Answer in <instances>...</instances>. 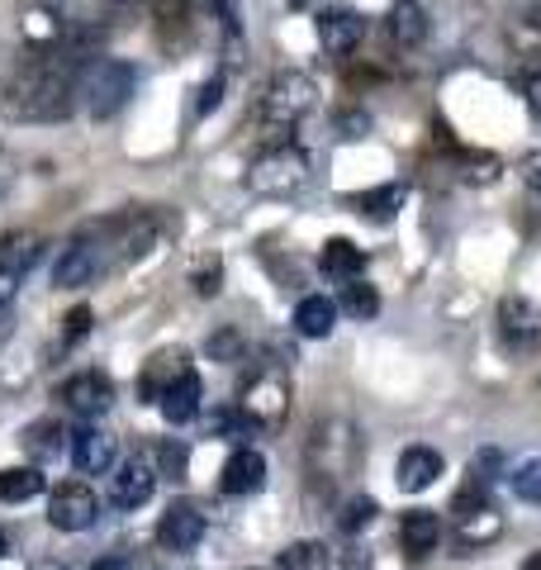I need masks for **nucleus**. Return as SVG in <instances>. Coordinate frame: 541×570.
<instances>
[{
    "label": "nucleus",
    "instance_id": "20",
    "mask_svg": "<svg viewBox=\"0 0 541 570\" xmlns=\"http://www.w3.org/2000/svg\"><path fill=\"white\" fill-rule=\"evenodd\" d=\"M437 542H442V519L432 509H409L400 519V547L409 551L413 561H423Z\"/></svg>",
    "mask_w": 541,
    "mask_h": 570
},
{
    "label": "nucleus",
    "instance_id": "28",
    "mask_svg": "<svg viewBox=\"0 0 541 570\" xmlns=\"http://www.w3.org/2000/svg\"><path fill=\"white\" fill-rule=\"evenodd\" d=\"M337 309H347L352 318L366 324V318L381 314V295H375V285H366V281H347V285H342V305Z\"/></svg>",
    "mask_w": 541,
    "mask_h": 570
},
{
    "label": "nucleus",
    "instance_id": "44",
    "mask_svg": "<svg viewBox=\"0 0 541 570\" xmlns=\"http://www.w3.org/2000/svg\"><path fill=\"white\" fill-rule=\"evenodd\" d=\"M6 547H10V542H6V532H0V557H6Z\"/></svg>",
    "mask_w": 541,
    "mask_h": 570
},
{
    "label": "nucleus",
    "instance_id": "1",
    "mask_svg": "<svg viewBox=\"0 0 541 570\" xmlns=\"http://www.w3.org/2000/svg\"><path fill=\"white\" fill-rule=\"evenodd\" d=\"M81 48L62 52H24L20 67L10 71L0 110L14 124H58L71 115V105L81 96V71H86Z\"/></svg>",
    "mask_w": 541,
    "mask_h": 570
},
{
    "label": "nucleus",
    "instance_id": "19",
    "mask_svg": "<svg viewBox=\"0 0 541 570\" xmlns=\"http://www.w3.org/2000/svg\"><path fill=\"white\" fill-rule=\"evenodd\" d=\"M318 272L328 281H337V285L361 281V272H366V253H361L352 238H328L323 253H318Z\"/></svg>",
    "mask_w": 541,
    "mask_h": 570
},
{
    "label": "nucleus",
    "instance_id": "4",
    "mask_svg": "<svg viewBox=\"0 0 541 570\" xmlns=\"http://www.w3.org/2000/svg\"><path fill=\"white\" fill-rule=\"evenodd\" d=\"M309 186V153L295 148V142H276V148H262L247 167V190L270 195V200H285V195H299Z\"/></svg>",
    "mask_w": 541,
    "mask_h": 570
},
{
    "label": "nucleus",
    "instance_id": "22",
    "mask_svg": "<svg viewBox=\"0 0 541 570\" xmlns=\"http://www.w3.org/2000/svg\"><path fill=\"white\" fill-rule=\"evenodd\" d=\"M200 395H205V390H200V376H195V366L186 371V376H180L171 390H167V395H161L157 400V409H161V419H167L171 428H180V423H190L195 414H200Z\"/></svg>",
    "mask_w": 541,
    "mask_h": 570
},
{
    "label": "nucleus",
    "instance_id": "42",
    "mask_svg": "<svg viewBox=\"0 0 541 570\" xmlns=\"http://www.w3.org/2000/svg\"><path fill=\"white\" fill-rule=\"evenodd\" d=\"M528 96H532V105H537V115H541V71H532V77H528Z\"/></svg>",
    "mask_w": 541,
    "mask_h": 570
},
{
    "label": "nucleus",
    "instance_id": "5",
    "mask_svg": "<svg viewBox=\"0 0 541 570\" xmlns=\"http://www.w3.org/2000/svg\"><path fill=\"white\" fill-rule=\"evenodd\" d=\"M361 461V438L347 419H318L309 433V475L314 480H347Z\"/></svg>",
    "mask_w": 541,
    "mask_h": 570
},
{
    "label": "nucleus",
    "instance_id": "40",
    "mask_svg": "<svg viewBox=\"0 0 541 570\" xmlns=\"http://www.w3.org/2000/svg\"><path fill=\"white\" fill-rule=\"evenodd\" d=\"M90 570H142V566H138V557H124V551H115V557H100Z\"/></svg>",
    "mask_w": 541,
    "mask_h": 570
},
{
    "label": "nucleus",
    "instance_id": "15",
    "mask_svg": "<svg viewBox=\"0 0 541 570\" xmlns=\"http://www.w3.org/2000/svg\"><path fill=\"white\" fill-rule=\"evenodd\" d=\"M318 43L333 52V58H347V52H356V43L366 39V20L352 10H323L318 14Z\"/></svg>",
    "mask_w": 541,
    "mask_h": 570
},
{
    "label": "nucleus",
    "instance_id": "18",
    "mask_svg": "<svg viewBox=\"0 0 541 570\" xmlns=\"http://www.w3.org/2000/svg\"><path fill=\"white\" fill-rule=\"evenodd\" d=\"M509 48L518 52L522 67L541 71V6H522L509 20Z\"/></svg>",
    "mask_w": 541,
    "mask_h": 570
},
{
    "label": "nucleus",
    "instance_id": "2",
    "mask_svg": "<svg viewBox=\"0 0 541 570\" xmlns=\"http://www.w3.org/2000/svg\"><path fill=\"white\" fill-rule=\"evenodd\" d=\"M318 105V86H314V77L309 71H299V67H285V71H276L270 77V86H266V96H262V124H266V148H276V142H291V129L295 124L309 115Z\"/></svg>",
    "mask_w": 541,
    "mask_h": 570
},
{
    "label": "nucleus",
    "instance_id": "13",
    "mask_svg": "<svg viewBox=\"0 0 541 570\" xmlns=\"http://www.w3.org/2000/svg\"><path fill=\"white\" fill-rule=\"evenodd\" d=\"M205 538V513L186 504V499H176V504L161 513V523H157V542L167 547V551H195Z\"/></svg>",
    "mask_w": 541,
    "mask_h": 570
},
{
    "label": "nucleus",
    "instance_id": "29",
    "mask_svg": "<svg viewBox=\"0 0 541 570\" xmlns=\"http://www.w3.org/2000/svg\"><path fill=\"white\" fill-rule=\"evenodd\" d=\"M323 566H328V547L323 542H291L276 561V570H323Z\"/></svg>",
    "mask_w": 541,
    "mask_h": 570
},
{
    "label": "nucleus",
    "instance_id": "43",
    "mask_svg": "<svg viewBox=\"0 0 541 570\" xmlns=\"http://www.w3.org/2000/svg\"><path fill=\"white\" fill-rule=\"evenodd\" d=\"M522 570H541V551H537V557H528V561H522Z\"/></svg>",
    "mask_w": 541,
    "mask_h": 570
},
{
    "label": "nucleus",
    "instance_id": "31",
    "mask_svg": "<svg viewBox=\"0 0 541 570\" xmlns=\"http://www.w3.org/2000/svg\"><path fill=\"white\" fill-rule=\"evenodd\" d=\"M509 485L522 504H541V456H528L518 471H509Z\"/></svg>",
    "mask_w": 541,
    "mask_h": 570
},
{
    "label": "nucleus",
    "instance_id": "23",
    "mask_svg": "<svg viewBox=\"0 0 541 570\" xmlns=\"http://www.w3.org/2000/svg\"><path fill=\"white\" fill-rule=\"evenodd\" d=\"M337 328V305L328 295H304L295 305V333L299 337H328Z\"/></svg>",
    "mask_w": 541,
    "mask_h": 570
},
{
    "label": "nucleus",
    "instance_id": "39",
    "mask_svg": "<svg viewBox=\"0 0 541 570\" xmlns=\"http://www.w3.org/2000/svg\"><path fill=\"white\" fill-rule=\"evenodd\" d=\"M90 333V309L86 305H77L67 314V328H62V343H81V337Z\"/></svg>",
    "mask_w": 541,
    "mask_h": 570
},
{
    "label": "nucleus",
    "instance_id": "34",
    "mask_svg": "<svg viewBox=\"0 0 541 570\" xmlns=\"http://www.w3.org/2000/svg\"><path fill=\"white\" fill-rule=\"evenodd\" d=\"M219 281H224V266H219V257H200V266H195V276H190V285H195V295H219Z\"/></svg>",
    "mask_w": 541,
    "mask_h": 570
},
{
    "label": "nucleus",
    "instance_id": "12",
    "mask_svg": "<svg viewBox=\"0 0 541 570\" xmlns=\"http://www.w3.org/2000/svg\"><path fill=\"white\" fill-rule=\"evenodd\" d=\"M62 404L71 409V414H81V419H100L105 409L115 404V385H110V376H100V371H77L62 390Z\"/></svg>",
    "mask_w": 541,
    "mask_h": 570
},
{
    "label": "nucleus",
    "instance_id": "6",
    "mask_svg": "<svg viewBox=\"0 0 541 570\" xmlns=\"http://www.w3.org/2000/svg\"><path fill=\"white\" fill-rule=\"evenodd\" d=\"M134 86H138V71L129 62H119V58H100V62H90L81 71V100L96 119L119 115L124 105H129Z\"/></svg>",
    "mask_w": 541,
    "mask_h": 570
},
{
    "label": "nucleus",
    "instance_id": "41",
    "mask_svg": "<svg viewBox=\"0 0 541 570\" xmlns=\"http://www.w3.org/2000/svg\"><path fill=\"white\" fill-rule=\"evenodd\" d=\"M10 181H14V163L6 157V148H0V195L10 190Z\"/></svg>",
    "mask_w": 541,
    "mask_h": 570
},
{
    "label": "nucleus",
    "instance_id": "9",
    "mask_svg": "<svg viewBox=\"0 0 541 570\" xmlns=\"http://www.w3.org/2000/svg\"><path fill=\"white\" fill-rule=\"evenodd\" d=\"M96 494H90V485H81V480H67V485L52 490L48 499V523L58 532H86L90 523H96Z\"/></svg>",
    "mask_w": 541,
    "mask_h": 570
},
{
    "label": "nucleus",
    "instance_id": "16",
    "mask_svg": "<svg viewBox=\"0 0 541 570\" xmlns=\"http://www.w3.org/2000/svg\"><path fill=\"white\" fill-rule=\"evenodd\" d=\"M266 485V456L252 452V448H238L228 461H224V475H219V490L224 494H257Z\"/></svg>",
    "mask_w": 541,
    "mask_h": 570
},
{
    "label": "nucleus",
    "instance_id": "32",
    "mask_svg": "<svg viewBox=\"0 0 541 570\" xmlns=\"http://www.w3.org/2000/svg\"><path fill=\"white\" fill-rule=\"evenodd\" d=\"M186 471H190V448H186V442H161V448H157V475L186 480Z\"/></svg>",
    "mask_w": 541,
    "mask_h": 570
},
{
    "label": "nucleus",
    "instance_id": "35",
    "mask_svg": "<svg viewBox=\"0 0 541 570\" xmlns=\"http://www.w3.org/2000/svg\"><path fill=\"white\" fill-rule=\"evenodd\" d=\"M209 356H214V362H243V337L233 333V328L214 333L209 337Z\"/></svg>",
    "mask_w": 541,
    "mask_h": 570
},
{
    "label": "nucleus",
    "instance_id": "26",
    "mask_svg": "<svg viewBox=\"0 0 541 570\" xmlns=\"http://www.w3.org/2000/svg\"><path fill=\"white\" fill-rule=\"evenodd\" d=\"M490 538H499V509H480V513H465V519H456V547L461 551H475Z\"/></svg>",
    "mask_w": 541,
    "mask_h": 570
},
{
    "label": "nucleus",
    "instance_id": "36",
    "mask_svg": "<svg viewBox=\"0 0 541 570\" xmlns=\"http://www.w3.org/2000/svg\"><path fill=\"white\" fill-rule=\"evenodd\" d=\"M24 285V272L14 262H0V309H14V295Z\"/></svg>",
    "mask_w": 541,
    "mask_h": 570
},
{
    "label": "nucleus",
    "instance_id": "14",
    "mask_svg": "<svg viewBox=\"0 0 541 570\" xmlns=\"http://www.w3.org/2000/svg\"><path fill=\"white\" fill-rule=\"evenodd\" d=\"M190 371V356L180 352V347H167V352H157L148 366H142V376H138V400H148V404H157L167 390L186 376Z\"/></svg>",
    "mask_w": 541,
    "mask_h": 570
},
{
    "label": "nucleus",
    "instance_id": "38",
    "mask_svg": "<svg viewBox=\"0 0 541 570\" xmlns=\"http://www.w3.org/2000/svg\"><path fill=\"white\" fill-rule=\"evenodd\" d=\"M518 176H522V186H528V190H537V195H541V148L522 153V163H518Z\"/></svg>",
    "mask_w": 541,
    "mask_h": 570
},
{
    "label": "nucleus",
    "instance_id": "7",
    "mask_svg": "<svg viewBox=\"0 0 541 570\" xmlns=\"http://www.w3.org/2000/svg\"><path fill=\"white\" fill-rule=\"evenodd\" d=\"M100 266H105V234L100 228H86V234H77L62 247L58 266H52V281H58L62 291H81V285L100 276Z\"/></svg>",
    "mask_w": 541,
    "mask_h": 570
},
{
    "label": "nucleus",
    "instance_id": "8",
    "mask_svg": "<svg viewBox=\"0 0 541 570\" xmlns=\"http://www.w3.org/2000/svg\"><path fill=\"white\" fill-rule=\"evenodd\" d=\"M499 337L518 356H532L541 347V305L532 295H503L499 305Z\"/></svg>",
    "mask_w": 541,
    "mask_h": 570
},
{
    "label": "nucleus",
    "instance_id": "24",
    "mask_svg": "<svg viewBox=\"0 0 541 570\" xmlns=\"http://www.w3.org/2000/svg\"><path fill=\"white\" fill-rule=\"evenodd\" d=\"M24 448H29L33 461H58L71 448V433H67L58 419H43V423H33L29 433H24Z\"/></svg>",
    "mask_w": 541,
    "mask_h": 570
},
{
    "label": "nucleus",
    "instance_id": "17",
    "mask_svg": "<svg viewBox=\"0 0 541 570\" xmlns=\"http://www.w3.org/2000/svg\"><path fill=\"white\" fill-rule=\"evenodd\" d=\"M437 475H442V452L432 448H404L400 461H394V480L409 494H423L427 485H437Z\"/></svg>",
    "mask_w": 541,
    "mask_h": 570
},
{
    "label": "nucleus",
    "instance_id": "11",
    "mask_svg": "<svg viewBox=\"0 0 541 570\" xmlns=\"http://www.w3.org/2000/svg\"><path fill=\"white\" fill-rule=\"evenodd\" d=\"M71 466H77L81 475H110L119 466V448L115 438L105 433V428H77L71 433Z\"/></svg>",
    "mask_w": 541,
    "mask_h": 570
},
{
    "label": "nucleus",
    "instance_id": "33",
    "mask_svg": "<svg viewBox=\"0 0 541 570\" xmlns=\"http://www.w3.org/2000/svg\"><path fill=\"white\" fill-rule=\"evenodd\" d=\"M375 513H381V509H375V499H371V494H352L347 504H342L337 528H342V532H361V528L375 519Z\"/></svg>",
    "mask_w": 541,
    "mask_h": 570
},
{
    "label": "nucleus",
    "instance_id": "3",
    "mask_svg": "<svg viewBox=\"0 0 541 570\" xmlns=\"http://www.w3.org/2000/svg\"><path fill=\"white\" fill-rule=\"evenodd\" d=\"M238 409L247 414L252 428L262 433H281L285 419H291V376H285V362H257L238 385Z\"/></svg>",
    "mask_w": 541,
    "mask_h": 570
},
{
    "label": "nucleus",
    "instance_id": "10",
    "mask_svg": "<svg viewBox=\"0 0 541 570\" xmlns=\"http://www.w3.org/2000/svg\"><path fill=\"white\" fill-rule=\"evenodd\" d=\"M153 490H157V466L148 456H129V461H119V466L110 471V504L115 509L148 504Z\"/></svg>",
    "mask_w": 541,
    "mask_h": 570
},
{
    "label": "nucleus",
    "instance_id": "21",
    "mask_svg": "<svg viewBox=\"0 0 541 570\" xmlns=\"http://www.w3.org/2000/svg\"><path fill=\"white\" fill-rule=\"evenodd\" d=\"M427 10L419 0H394L390 6V39L394 48H423L427 43Z\"/></svg>",
    "mask_w": 541,
    "mask_h": 570
},
{
    "label": "nucleus",
    "instance_id": "45",
    "mask_svg": "<svg viewBox=\"0 0 541 570\" xmlns=\"http://www.w3.org/2000/svg\"><path fill=\"white\" fill-rule=\"evenodd\" d=\"M252 570H276V566H252Z\"/></svg>",
    "mask_w": 541,
    "mask_h": 570
},
{
    "label": "nucleus",
    "instance_id": "25",
    "mask_svg": "<svg viewBox=\"0 0 541 570\" xmlns=\"http://www.w3.org/2000/svg\"><path fill=\"white\" fill-rule=\"evenodd\" d=\"M39 494H43V471L39 466L0 471V499H6V504H24V499H39Z\"/></svg>",
    "mask_w": 541,
    "mask_h": 570
},
{
    "label": "nucleus",
    "instance_id": "37",
    "mask_svg": "<svg viewBox=\"0 0 541 570\" xmlns=\"http://www.w3.org/2000/svg\"><path fill=\"white\" fill-rule=\"evenodd\" d=\"M499 452L490 448V452H480L475 461H471V480H475V485H484V490H490V480H494V471H499Z\"/></svg>",
    "mask_w": 541,
    "mask_h": 570
},
{
    "label": "nucleus",
    "instance_id": "27",
    "mask_svg": "<svg viewBox=\"0 0 541 570\" xmlns=\"http://www.w3.org/2000/svg\"><path fill=\"white\" fill-rule=\"evenodd\" d=\"M404 195H409V186L404 181H390V186H375V190H366V195H356V209L361 214H371V219H390L394 209H404Z\"/></svg>",
    "mask_w": 541,
    "mask_h": 570
},
{
    "label": "nucleus",
    "instance_id": "30",
    "mask_svg": "<svg viewBox=\"0 0 541 570\" xmlns=\"http://www.w3.org/2000/svg\"><path fill=\"white\" fill-rule=\"evenodd\" d=\"M209 433L224 438V442H247L252 433H257V428L247 423L243 409H214V414H209Z\"/></svg>",
    "mask_w": 541,
    "mask_h": 570
}]
</instances>
